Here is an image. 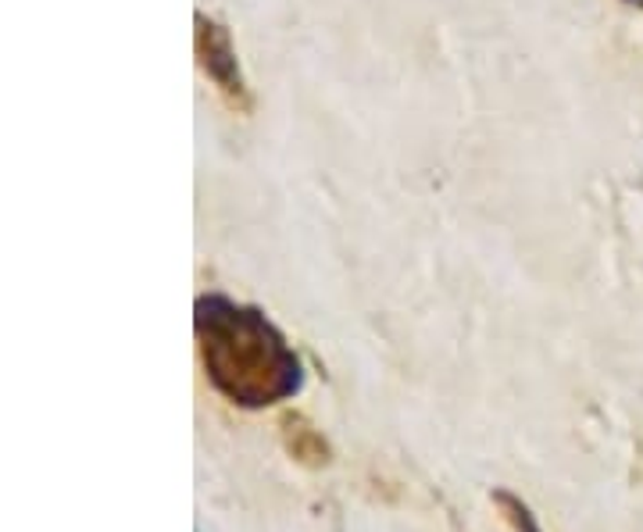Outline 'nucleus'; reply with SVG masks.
Returning a JSON list of instances; mask_svg holds the SVG:
<instances>
[{
    "label": "nucleus",
    "instance_id": "obj_6",
    "mask_svg": "<svg viewBox=\"0 0 643 532\" xmlns=\"http://www.w3.org/2000/svg\"><path fill=\"white\" fill-rule=\"evenodd\" d=\"M197 532H201V529H197Z\"/></svg>",
    "mask_w": 643,
    "mask_h": 532
},
{
    "label": "nucleus",
    "instance_id": "obj_2",
    "mask_svg": "<svg viewBox=\"0 0 643 532\" xmlns=\"http://www.w3.org/2000/svg\"><path fill=\"white\" fill-rule=\"evenodd\" d=\"M279 430H282V447H287L290 458L304 464V469H326L332 461L329 439L322 436V430H315L304 414H287V419L279 422Z\"/></svg>",
    "mask_w": 643,
    "mask_h": 532
},
{
    "label": "nucleus",
    "instance_id": "obj_1",
    "mask_svg": "<svg viewBox=\"0 0 643 532\" xmlns=\"http://www.w3.org/2000/svg\"><path fill=\"white\" fill-rule=\"evenodd\" d=\"M193 329L204 375L229 404L262 411L304 389V361L265 311L208 293L193 307Z\"/></svg>",
    "mask_w": 643,
    "mask_h": 532
},
{
    "label": "nucleus",
    "instance_id": "obj_3",
    "mask_svg": "<svg viewBox=\"0 0 643 532\" xmlns=\"http://www.w3.org/2000/svg\"><path fill=\"white\" fill-rule=\"evenodd\" d=\"M201 50H204V64L226 89H240V72H236V55L233 44H229L226 29L201 19Z\"/></svg>",
    "mask_w": 643,
    "mask_h": 532
},
{
    "label": "nucleus",
    "instance_id": "obj_5",
    "mask_svg": "<svg viewBox=\"0 0 643 532\" xmlns=\"http://www.w3.org/2000/svg\"><path fill=\"white\" fill-rule=\"evenodd\" d=\"M629 4H640L643 8V0H629Z\"/></svg>",
    "mask_w": 643,
    "mask_h": 532
},
{
    "label": "nucleus",
    "instance_id": "obj_4",
    "mask_svg": "<svg viewBox=\"0 0 643 532\" xmlns=\"http://www.w3.org/2000/svg\"><path fill=\"white\" fill-rule=\"evenodd\" d=\"M490 500L497 504V511L505 515V522L511 525V532H544L530 504H525L522 497H514L511 489H494Z\"/></svg>",
    "mask_w": 643,
    "mask_h": 532
}]
</instances>
